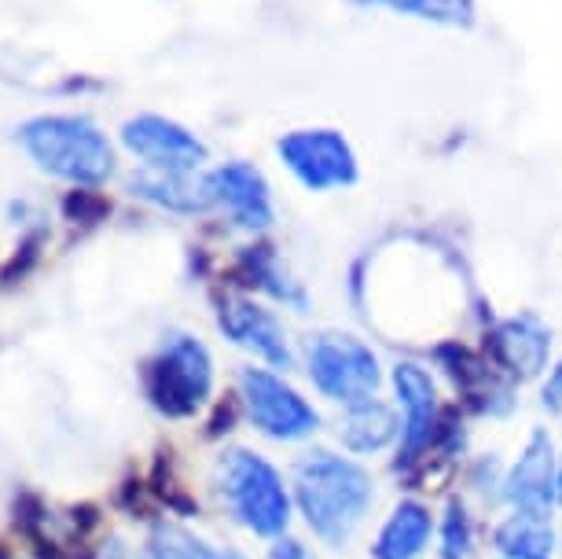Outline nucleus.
<instances>
[{
    "label": "nucleus",
    "mask_w": 562,
    "mask_h": 559,
    "mask_svg": "<svg viewBox=\"0 0 562 559\" xmlns=\"http://www.w3.org/2000/svg\"><path fill=\"white\" fill-rule=\"evenodd\" d=\"M559 508H562V452H559Z\"/></svg>",
    "instance_id": "cd10ccee"
},
{
    "label": "nucleus",
    "mask_w": 562,
    "mask_h": 559,
    "mask_svg": "<svg viewBox=\"0 0 562 559\" xmlns=\"http://www.w3.org/2000/svg\"><path fill=\"white\" fill-rule=\"evenodd\" d=\"M338 441L349 457L364 460V457H379V452L394 449L401 441V413L397 405L383 402V398H368V402L346 405L342 416H338Z\"/></svg>",
    "instance_id": "dca6fc26"
},
{
    "label": "nucleus",
    "mask_w": 562,
    "mask_h": 559,
    "mask_svg": "<svg viewBox=\"0 0 562 559\" xmlns=\"http://www.w3.org/2000/svg\"><path fill=\"white\" fill-rule=\"evenodd\" d=\"M217 328L228 343L243 346V350H250L258 361H265V368H276V372L294 368V350L288 343V332H283L280 316L272 310H265L261 302L247 299V294L221 299Z\"/></svg>",
    "instance_id": "9b49d317"
},
{
    "label": "nucleus",
    "mask_w": 562,
    "mask_h": 559,
    "mask_svg": "<svg viewBox=\"0 0 562 559\" xmlns=\"http://www.w3.org/2000/svg\"><path fill=\"white\" fill-rule=\"evenodd\" d=\"M438 534V515L430 512L427 501L419 497H401L394 508L386 512V519L379 523L375 537L368 545L371 559H423Z\"/></svg>",
    "instance_id": "2eb2a0df"
},
{
    "label": "nucleus",
    "mask_w": 562,
    "mask_h": 559,
    "mask_svg": "<svg viewBox=\"0 0 562 559\" xmlns=\"http://www.w3.org/2000/svg\"><path fill=\"white\" fill-rule=\"evenodd\" d=\"M214 490L232 523L261 541H276L291 530L294 497L280 468L254 449H225L214 463Z\"/></svg>",
    "instance_id": "7ed1b4c3"
},
{
    "label": "nucleus",
    "mask_w": 562,
    "mask_h": 559,
    "mask_svg": "<svg viewBox=\"0 0 562 559\" xmlns=\"http://www.w3.org/2000/svg\"><path fill=\"white\" fill-rule=\"evenodd\" d=\"M294 512L316 541L342 552L357 541L375 508V474L364 460L335 449H310L291 468Z\"/></svg>",
    "instance_id": "f257e3e1"
},
{
    "label": "nucleus",
    "mask_w": 562,
    "mask_h": 559,
    "mask_svg": "<svg viewBox=\"0 0 562 559\" xmlns=\"http://www.w3.org/2000/svg\"><path fill=\"white\" fill-rule=\"evenodd\" d=\"M63 210H67L70 221H85V225H97V221L108 214V203L97 195V188H74V192L63 199Z\"/></svg>",
    "instance_id": "5701e85b"
},
{
    "label": "nucleus",
    "mask_w": 562,
    "mask_h": 559,
    "mask_svg": "<svg viewBox=\"0 0 562 559\" xmlns=\"http://www.w3.org/2000/svg\"><path fill=\"white\" fill-rule=\"evenodd\" d=\"M305 376L316 394L335 405H357L379 394L383 387V365L379 354L349 332H321L305 346Z\"/></svg>",
    "instance_id": "39448f33"
},
{
    "label": "nucleus",
    "mask_w": 562,
    "mask_h": 559,
    "mask_svg": "<svg viewBox=\"0 0 562 559\" xmlns=\"http://www.w3.org/2000/svg\"><path fill=\"white\" fill-rule=\"evenodd\" d=\"M501 501L507 512L551 515L559 508V449L544 427L529 431L518 457L504 468Z\"/></svg>",
    "instance_id": "9d476101"
},
{
    "label": "nucleus",
    "mask_w": 562,
    "mask_h": 559,
    "mask_svg": "<svg viewBox=\"0 0 562 559\" xmlns=\"http://www.w3.org/2000/svg\"><path fill=\"white\" fill-rule=\"evenodd\" d=\"M221 559H247L239 552V548H221Z\"/></svg>",
    "instance_id": "a878e982"
},
{
    "label": "nucleus",
    "mask_w": 562,
    "mask_h": 559,
    "mask_svg": "<svg viewBox=\"0 0 562 559\" xmlns=\"http://www.w3.org/2000/svg\"><path fill=\"white\" fill-rule=\"evenodd\" d=\"M4 559H12V556H4Z\"/></svg>",
    "instance_id": "c85d7f7f"
},
{
    "label": "nucleus",
    "mask_w": 562,
    "mask_h": 559,
    "mask_svg": "<svg viewBox=\"0 0 562 559\" xmlns=\"http://www.w3.org/2000/svg\"><path fill=\"white\" fill-rule=\"evenodd\" d=\"M130 192L144 203H151L166 214H206L214 210V199H210L206 177L195 181V174H136L130 181Z\"/></svg>",
    "instance_id": "a211bd4d"
},
{
    "label": "nucleus",
    "mask_w": 562,
    "mask_h": 559,
    "mask_svg": "<svg viewBox=\"0 0 562 559\" xmlns=\"http://www.w3.org/2000/svg\"><path fill=\"white\" fill-rule=\"evenodd\" d=\"M390 387H394V405L401 413L397 471H408L438 446V435L445 427L441 390L430 368H423L419 361H397L394 372H390Z\"/></svg>",
    "instance_id": "0eeeda50"
},
{
    "label": "nucleus",
    "mask_w": 562,
    "mask_h": 559,
    "mask_svg": "<svg viewBox=\"0 0 562 559\" xmlns=\"http://www.w3.org/2000/svg\"><path fill=\"white\" fill-rule=\"evenodd\" d=\"M108 559H130V552H125V548H119V545H114L111 552H108Z\"/></svg>",
    "instance_id": "bb28decb"
},
{
    "label": "nucleus",
    "mask_w": 562,
    "mask_h": 559,
    "mask_svg": "<svg viewBox=\"0 0 562 559\" xmlns=\"http://www.w3.org/2000/svg\"><path fill=\"white\" fill-rule=\"evenodd\" d=\"M210 199L217 210H225L228 221L243 232H265L276 221L272 188L254 163H225L206 174Z\"/></svg>",
    "instance_id": "ddd939ff"
},
{
    "label": "nucleus",
    "mask_w": 562,
    "mask_h": 559,
    "mask_svg": "<svg viewBox=\"0 0 562 559\" xmlns=\"http://www.w3.org/2000/svg\"><path fill=\"white\" fill-rule=\"evenodd\" d=\"M485 350H490V361L512 376L515 383L537 379L548 372L551 361V328L537 313L504 316V321H496L490 328Z\"/></svg>",
    "instance_id": "4468645a"
},
{
    "label": "nucleus",
    "mask_w": 562,
    "mask_h": 559,
    "mask_svg": "<svg viewBox=\"0 0 562 559\" xmlns=\"http://www.w3.org/2000/svg\"><path fill=\"white\" fill-rule=\"evenodd\" d=\"M125 152L136 155L151 174H195L210 158V147L199 136L166 114H136L122 125Z\"/></svg>",
    "instance_id": "1a4fd4ad"
},
{
    "label": "nucleus",
    "mask_w": 562,
    "mask_h": 559,
    "mask_svg": "<svg viewBox=\"0 0 562 559\" xmlns=\"http://www.w3.org/2000/svg\"><path fill=\"white\" fill-rule=\"evenodd\" d=\"M276 155L305 192H335V188H353L360 181V163L353 144L338 130H291L276 141Z\"/></svg>",
    "instance_id": "6e6552de"
},
{
    "label": "nucleus",
    "mask_w": 562,
    "mask_h": 559,
    "mask_svg": "<svg viewBox=\"0 0 562 559\" xmlns=\"http://www.w3.org/2000/svg\"><path fill=\"white\" fill-rule=\"evenodd\" d=\"M147 405L166 420H192L214 394V354L192 332H166L140 365Z\"/></svg>",
    "instance_id": "20e7f679"
},
{
    "label": "nucleus",
    "mask_w": 562,
    "mask_h": 559,
    "mask_svg": "<svg viewBox=\"0 0 562 559\" xmlns=\"http://www.w3.org/2000/svg\"><path fill=\"white\" fill-rule=\"evenodd\" d=\"M265 559H316V556L310 552V545H305V541L283 534V537H276V541L269 545V556H265Z\"/></svg>",
    "instance_id": "393cba45"
},
{
    "label": "nucleus",
    "mask_w": 562,
    "mask_h": 559,
    "mask_svg": "<svg viewBox=\"0 0 562 559\" xmlns=\"http://www.w3.org/2000/svg\"><path fill=\"white\" fill-rule=\"evenodd\" d=\"M434 537H438V559H479V526H474V515L463 497L445 501Z\"/></svg>",
    "instance_id": "412c9836"
},
{
    "label": "nucleus",
    "mask_w": 562,
    "mask_h": 559,
    "mask_svg": "<svg viewBox=\"0 0 562 559\" xmlns=\"http://www.w3.org/2000/svg\"><path fill=\"white\" fill-rule=\"evenodd\" d=\"M15 144L41 174L70 188H100L114 174V147L108 133L85 114H37L15 130Z\"/></svg>",
    "instance_id": "f03ea898"
},
{
    "label": "nucleus",
    "mask_w": 562,
    "mask_h": 559,
    "mask_svg": "<svg viewBox=\"0 0 562 559\" xmlns=\"http://www.w3.org/2000/svg\"><path fill=\"white\" fill-rule=\"evenodd\" d=\"M239 402L254 431L280 446H294L321 431L316 405L276 368H239Z\"/></svg>",
    "instance_id": "423d86ee"
},
{
    "label": "nucleus",
    "mask_w": 562,
    "mask_h": 559,
    "mask_svg": "<svg viewBox=\"0 0 562 559\" xmlns=\"http://www.w3.org/2000/svg\"><path fill=\"white\" fill-rule=\"evenodd\" d=\"M540 405H544L551 416H562V357L551 365L548 379L540 383Z\"/></svg>",
    "instance_id": "b1692460"
},
{
    "label": "nucleus",
    "mask_w": 562,
    "mask_h": 559,
    "mask_svg": "<svg viewBox=\"0 0 562 559\" xmlns=\"http://www.w3.org/2000/svg\"><path fill=\"white\" fill-rule=\"evenodd\" d=\"M559 530L551 515H526L507 512L501 523L493 526L490 541L496 559H555L559 552Z\"/></svg>",
    "instance_id": "f3484780"
},
{
    "label": "nucleus",
    "mask_w": 562,
    "mask_h": 559,
    "mask_svg": "<svg viewBox=\"0 0 562 559\" xmlns=\"http://www.w3.org/2000/svg\"><path fill=\"white\" fill-rule=\"evenodd\" d=\"M434 357L441 361V372L452 379L456 394H463V402L482 416L504 420L512 416L518 383L507 372H501L493 361H482L460 343H445L434 350Z\"/></svg>",
    "instance_id": "f8f14e48"
},
{
    "label": "nucleus",
    "mask_w": 562,
    "mask_h": 559,
    "mask_svg": "<svg viewBox=\"0 0 562 559\" xmlns=\"http://www.w3.org/2000/svg\"><path fill=\"white\" fill-rule=\"evenodd\" d=\"M144 556L147 559H221V545H210L206 537L192 534L188 526L162 519L147 530Z\"/></svg>",
    "instance_id": "4be33fe9"
},
{
    "label": "nucleus",
    "mask_w": 562,
    "mask_h": 559,
    "mask_svg": "<svg viewBox=\"0 0 562 559\" xmlns=\"http://www.w3.org/2000/svg\"><path fill=\"white\" fill-rule=\"evenodd\" d=\"M236 269H239L243 283H250V288L265 291L272 302L291 305L294 313H310V294H305L302 280H294L291 272H288V266H283L280 255H276V247H269V244L247 247L239 255Z\"/></svg>",
    "instance_id": "6ab92c4d"
},
{
    "label": "nucleus",
    "mask_w": 562,
    "mask_h": 559,
    "mask_svg": "<svg viewBox=\"0 0 562 559\" xmlns=\"http://www.w3.org/2000/svg\"><path fill=\"white\" fill-rule=\"evenodd\" d=\"M360 8H386L394 15L419 19V23L445 26V30H471L479 23V4L474 0H353Z\"/></svg>",
    "instance_id": "aec40b11"
}]
</instances>
